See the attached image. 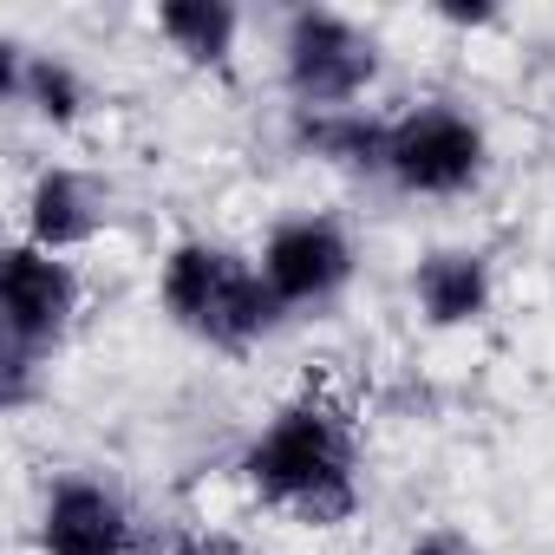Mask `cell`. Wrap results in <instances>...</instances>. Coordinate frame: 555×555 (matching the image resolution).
Listing matches in <instances>:
<instances>
[{"label":"cell","mask_w":555,"mask_h":555,"mask_svg":"<svg viewBox=\"0 0 555 555\" xmlns=\"http://www.w3.org/2000/svg\"><path fill=\"white\" fill-rule=\"evenodd\" d=\"M235 477L261 509L288 516L301 529H347L366 503L360 431H353L347 405H334L327 392H301L288 405H274L261 418V431L242 444Z\"/></svg>","instance_id":"6da1fadb"},{"label":"cell","mask_w":555,"mask_h":555,"mask_svg":"<svg viewBox=\"0 0 555 555\" xmlns=\"http://www.w3.org/2000/svg\"><path fill=\"white\" fill-rule=\"evenodd\" d=\"M157 308L170 314V327H183L190 340H203L216 353H255L261 340L288 327V308L268 288L261 261L229 242H209V235H183L164 255Z\"/></svg>","instance_id":"7a4b0ae2"},{"label":"cell","mask_w":555,"mask_h":555,"mask_svg":"<svg viewBox=\"0 0 555 555\" xmlns=\"http://www.w3.org/2000/svg\"><path fill=\"white\" fill-rule=\"evenodd\" d=\"M79 308L86 282L73 255H47L34 242L8 248V261H0V399H8V412H27L40 399Z\"/></svg>","instance_id":"3957f363"},{"label":"cell","mask_w":555,"mask_h":555,"mask_svg":"<svg viewBox=\"0 0 555 555\" xmlns=\"http://www.w3.org/2000/svg\"><path fill=\"white\" fill-rule=\"evenodd\" d=\"M379 177L399 196H425V203L470 196L490 177V131L457 99H418V105L392 112V125H386V170Z\"/></svg>","instance_id":"277c9868"},{"label":"cell","mask_w":555,"mask_h":555,"mask_svg":"<svg viewBox=\"0 0 555 555\" xmlns=\"http://www.w3.org/2000/svg\"><path fill=\"white\" fill-rule=\"evenodd\" d=\"M379 73H386L379 34L360 27L353 14H340V8H295L282 21V86H288L295 112L366 105Z\"/></svg>","instance_id":"5b68a950"},{"label":"cell","mask_w":555,"mask_h":555,"mask_svg":"<svg viewBox=\"0 0 555 555\" xmlns=\"http://www.w3.org/2000/svg\"><path fill=\"white\" fill-rule=\"evenodd\" d=\"M255 261H261L268 288L282 295L288 314L334 308V301L353 288V268H360L353 235H347L334 216H288V222H274Z\"/></svg>","instance_id":"8992f818"},{"label":"cell","mask_w":555,"mask_h":555,"mask_svg":"<svg viewBox=\"0 0 555 555\" xmlns=\"http://www.w3.org/2000/svg\"><path fill=\"white\" fill-rule=\"evenodd\" d=\"M40 555H131L138 516L105 477H60L40 503Z\"/></svg>","instance_id":"52a82bcc"},{"label":"cell","mask_w":555,"mask_h":555,"mask_svg":"<svg viewBox=\"0 0 555 555\" xmlns=\"http://www.w3.org/2000/svg\"><path fill=\"white\" fill-rule=\"evenodd\" d=\"M105 229H112V196L92 170H73V164L34 170V183L21 196V242H34L47 255H79Z\"/></svg>","instance_id":"ba28073f"},{"label":"cell","mask_w":555,"mask_h":555,"mask_svg":"<svg viewBox=\"0 0 555 555\" xmlns=\"http://www.w3.org/2000/svg\"><path fill=\"white\" fill-rule=\"evenodd\" d=\"M490 301H496V268H490L483 248L451 242V248H425L418 255V268H412V308H418V321L431 334L477 327L490 314Z\"/></svg>","instance_id":"9c48e42d"},{"label":"cell","mask_w":555,"mask_h":555,"mask_svg":"<svg viewBox=\"0 0 555 555\" xmlns=\"http://www.w3.org/2000/svg\"><path fill=\"white\" fill-rule=\"evenodd\" d=\"M0 73H8V79H0L8 99L34 125H47V131H73L92 112V86H86V73L66 53H34L21 40H0Z\"/></svg>","instance_id":"30bf717a"},{"label":"cell","mask_w":555,"mask_h":555,"mask_svg":"<svg viewBox=\"0 0 555 555\" xmlns=\"http://www.w3.org/2000/svg\"><path fill=\"white\" fill-rule=\"evenodd\" d=\"M386 125L379 112L366 105H347V112H295L288 118V144L327 170H347V177H379L386 170Z\"/></svg>","instance_id":"8fae6325"},{"label":"cell","mask_w":555,"mask_h":555,"mask_svg":"<svg viewBox=\"0 0 555 555\" xmlns=\"http://www.w3.org/2000/svg\"><path fill=\"white\" fill-rule=\"evenodd\" d=\"M157 40L196 66V73H229L235 66V47H242V8H229V0H164V8L151 14Z\"/></svg>","instance_id":"7c38bea8"},{"label":"cell","mask_w":555,"mask_h":555,"mask_svg":"<svg viewBox=\"0 0 555 555\" xmlns=\"http://www.w3.org/2000/svg\"><path fill=\"white\" fill-rule=\"evenodd\" d=\"M405 555H490L470 529H457V522H425L412 542H405Z\"/></svg>","instance_id":"4fadbf2b"},{"label":"cell","mask_w":555,"mask_h":555,"mask_svg":"<svg viewBox=\"0 0 555 555\" xmlns=\"http://www.w3.org/2000/svg\"><path fill=\"white\" fill-rule=\"evenodd\" d=\"M431 21L438 27H451V34H490V27H503V8H490V0H438L431 8Z\"/></svg>","instance_id":"5bb4252c"},{"label":"cell","mask_w":555,"mask_h":555,"mask_svg":"<svg viewBox=\"0 0 555 555\" xmlns=\"http://www.w3.org/2000/svg\"><path fill=\"white\" fill-rule=\"evenodd\" d=\"M170 555H248V548H235V542H177Z\"/></svg>","instance_id":"9a60e30c"}]
</instances>
